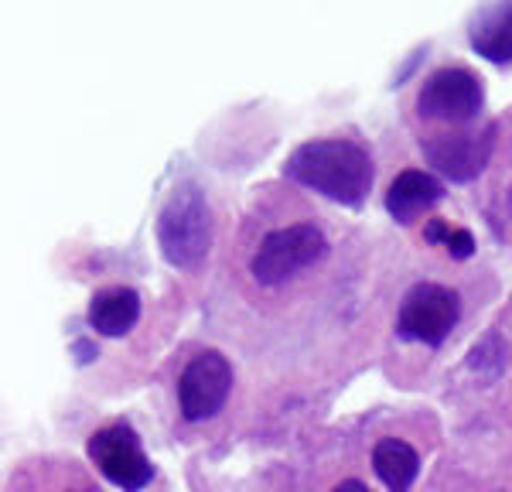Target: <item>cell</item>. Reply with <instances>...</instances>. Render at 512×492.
<instances>
[{"label":"cell","mask_w":512,"mask_h":492,"mask_svg":"<svg viewBox=\"0 0 512 492\" xmlns=\"http://www.w3.org/2000/svg\"><path fill=\"white\" fill-rule=\"evenodd\" d=\"M287 178L338 205H362L373 188V158L349 137L308 141L287 158Z\"/></svg>","instance_id":"1"},{"label":"cell","mask_w":512,"mask_h":492,"mask_svg":"<svg viewBox=\"0 0 512 492\" xmlns=\"http://www.w3.org/2000/svg\"><path fill=\"white\" fill-rule=\"evenodd\" d=\"M328 257L325 229L297 219V223L274 226L260 236V243L250 253V274L260 287H280L294 281L297 274L318 267Z\"/></svg>","instance_id":"2"},{"label":"cell","mask_w":512,"mask_h":492,"mask_svg":"<svg viewBox=\"0 0 512 492\" xmlns=\"http://www.w3.org/2000/svg\"><path fill=\"white\" fill-rule=\"evenodd\" d=\"M158 243L171 267L195 270L202 267L205 253L212 246L209 205L195 185H181L171 192L158 216Z\"/></svg>","instance_id":"3"},{"label":"cell","mask_w":512,"mask_h":492,"mask_svg":"<svg viewBox=\"0 0 512 492\" xmlns=\"http://www.w3.org/2000/svg\"><path fill=\"white\" fill-rule=\"evenodd\" d=\"M485 106L482 79L465 65H441L424 79L417 93V113L427 123H444L448 130L475 127Z\"/></svg>","instance_id":"4"},{"label":"cell","mask_w":512,"mask_h":492,"mask_svg":"<svg viewBox=\"0 0 512 492\" xmlns=\"http://www.w3.org/2000/svg\"><path fill=\"white\" fill-rule=\"evenodd\" d=\"M458 315H461L458 294L444 284L424 281L407 291L396 328H400L403 339L424 342V346H441L451 335V328L458 325Z\"/></svg>","instance_id":"5"},{"label":"cell","mask_w":512,"mask_h":492,"mask_svg":"<svg viewBox=\"0 0 512 492\" xmlns=\"http://www.w3.org/2000/svg\"><path fill=\"white\" fill-rule=\"evenodd\" d=\"M495 147V127H458L424 137V158L451 182H472L485 171Z\"/></svg>","instance_id":"6"},{"label":"cell","mask_w":512,"mask_h":492,"mask_svg":"<svg viewBox=\"0 0 512 492\" xmlns=\"http://www.w3.org/2000/svg\"><path fill=\"white\" fill-rule=\"evenodd\" d=\"M89 458L106 482H113L123 492H140L151 482V462H147L144 448H140L137 434L127 424H113L89 438Z\"/></svg>","instance_id":"7"},{"label":"cell","mask_w":512,"mask_h":492,"mask_svg":"<svg viewBox=\"0 0 512 492\" xmlns=\"http://www.w3.org/2000/svg\"><path fill=\"white\" fill-rule=\"evenodd\" d=\"M233 390V366L219 352H198L192 363L185 366L178 380V400L185 421H209L226 404Z\"/></svg>","instance_id":"8"},{"label":"cell","mask_w":512,"mask_h":492,"mask_svg":"<svg viewBox=\"0 0 512 492\" xmlns=\"http://www.w3.org/2000/svg\"><path fill=\"white\" fill-rule=\"evenodd\" d=\"M468 41L482 59L495 65L512 62V0H489L468 21Z\"/></svg>","instance_id":"9"},{"label":"cell","mask_w":512,"mask_h":492,"mask_svg":"<svg viewBox=\"0 0 512 492\" xmlns=\"http://www.w3.org/2000/svg\"><path fill=\"white\" fill-rule=\"evenodd\" d=\"M444 199V185L437 182L434 175L417 168H407L390 182V192H386V209H390L393 219L400 223H414L420 212H427L431 205Z\"/></svg>","instance_id":"10"},{"label":"cell","mask_w":512,"mask_h":492,"mask_svg":"<svg viewBox=\"0 0 512 492\" xmlns=\"http://www.w3.org/2000/svg\"><path fill=\"white\" fill-rule=\"evenodd\" d=\"M140 318V294L130 291V287H106L93 298L89 305V325L96 328L99 335H127L130 328L137 325Z\"/></svg>","instance_id":"11"},{"label":"cell","mask_w":512,"mask_h":492,"mask_svg":"<svg viewBox=\"0 0 512 492\" xmlns=\"http://www.w3.org/2000/svg\"><path fill=\"white\" fill-rule=\"evenodd\" d=\"M373 469L390 492H407L417 479L420 458L417 451L400 438H383L373 451Z\"/></svg>","instance_id":"12"},{"label":"cell","mask_w":512,"mask_h":492,"mask_svg":"<svg viewBox=\"0 0 512 492\" xmlns=\"http://www.w3.org/2000/svg\"><path fill=\"white\" fill-rule=\"evenodd\" d=\"M424 240L444 246V250H448L451 257H458V260H465V257H472V253H475L472 233H468V229H458V226H448L444 219H431V223H427Z\"/></svg>","instance_id":"13"},{"label":"cell","mask_w":512,"mask_h":492,"mask_svg":"<svg viewBox=\"0 0 512 492\" xmlns=\"http://www.w3.org/2000/svg\"><path fill=\"white\" fill-rule=\"evenodd\" d=\"M332 492H369L362 482H355V479H345V482H338V486Z\"/></svg>","instance_id":"14"},{"label":"cell","mask_w":512,"mask_h":492,"mask_svg":"<svg viewBox=\"0 0 512 492\" xmlns=\"http://www.w3.org/2000/svg\"><path fill=\"white\" fill-rule=\"evenodd\" d=\"M506 212H509V219H512V188L506 192Z\"/></svg>","instance_id":"15"},{"label":"cell","mask_w":512,"mask_h":492,"mask_svg":"<svg viewBox=\"0 0 512 492\" xmlns=\"http://www.w3.org/2000/svg\"><path fill=\"white\" fill-rule=\"evenodd\" d=\"M76 492H93V489H76Z\"/></svg>","instance_id":"16"}]
</instances>
